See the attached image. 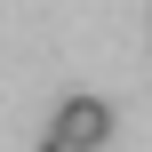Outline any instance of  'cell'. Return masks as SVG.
Returning <instances> with one entry per match:
<instances>
[{
  "instance_id": "6da1fadb",
  "label": "cell",
  "mask_w": 152,
  "mask_h": 152,
  "mask_svg": "<svg viewBox=\"0 0 152 152\" xmlns=\"http://www.w3.org/2000/svg\"><path fill=\"white\" fill-rule=\"evenodd\" d=\"M48 136L96 152L104 136H112V104H104V96H64V104H56V120H48Z\"/></svg>"
},
{
  "instance_id": "7a4b0ae2",
  "label": "cell",
  "mask_w": 152,
  "mask_h": 152,
  "mask_svg": "<svg viewBox=\"0 0 152 152\" xmlns=\"http://www.w3.org/2000/svg\"><path fill=\"white\" fill-rule=\"evenodd\" d=\"M40 152H80V144H64V136H40Z\"/></svg>"
}]
</instances>
